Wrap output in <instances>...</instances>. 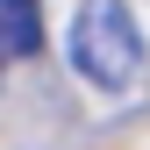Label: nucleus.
I'll list each match as a JSON object with an SVG mask.
<instances>
[{"instance_id": "obj_1", "label": "nucleus", "mask_w": 150, "mask_h": 150, "mask_svg": "<svg viewBox=\"0 0 150 150\" xmlns=\"http://www.w3.org/2000/svg\"><path fill=\"white\" fill-rule=\"evenodd\" d=\"M71 64L100 93H136L143 86L150 50H143V29L129 14V0H79V14H71Z\"/></svg>"}, {"instance_id": "obj_2", "label": "nucleus", "mask_w": 150, "mask_h": 150, "mask_svg": "<svg viewBox=\"0 0 150 150\" xmlns=\"http://www.w3.org/2000/svg\"><path fill=\"white\" fill-rule=\"evenodd\" d=\"M0 50L7 57L43 50V0H0Z\"/></svg>"}]
</instances>
